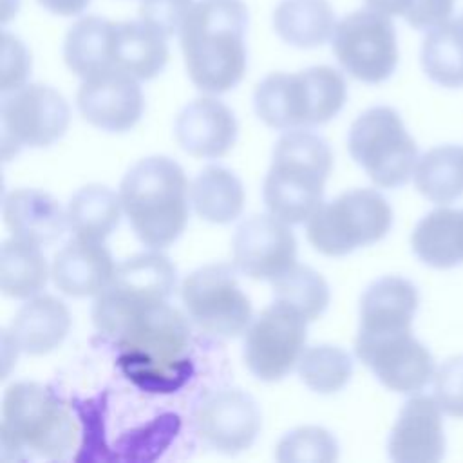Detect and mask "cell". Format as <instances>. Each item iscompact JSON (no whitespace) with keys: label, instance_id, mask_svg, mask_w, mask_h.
I'll return each instance as SVG.
<instances>
[{"label":"cell","instance_id":"6da1fadb","mask_svg":"<svg viewBox=\"0 0 463 463\" xmlns=\"http://www.w3.org/2000/svg\"><path fill=\"white\" fill-rule=\"evenodd\" d=\"M250 13L242 0H197L186 14L179 42L192 83L208 94H222L246 72V29Z\"/></svg>","mask_w":463,"mask_h":463},{"label":"cell","instance_id":"7a4b0ae2","mask_svg":"<svg viewBox=\"0 0 463 463\" xmlns=\"http://www.w3.org/2000/svg\"><path fill=\"white\" fill-rule=\"evenodd\" d=\"M116 342L121 371L141 389L172 392L190 378V324L168 302L134 317Z\"/></svg>","mask_w":463,"mask_h":463},{"label":"cell","instance_id":"3957f363","mask_svg":"<svg viewBox=\"0 0 463 463\" xmlns=\"http://www.w3.org/2000/svg\"><path fill=\"white\" fill-rule=\"evenodd\" d=\"M78 423L69 405L36 382L9 385L2 400L0 443L4 459H65L78 443Z\"/></svg>","mask_w":463,"mask_h":463},{"label":"cell","instance_id":"277c9868","mask_svg":"<svg viewBox=\"0 0 463 463\" xmlns=\"http://www.w3.org/2000/svg\"><path fill=\"white\" fill-rule=\"evenodd\" d=\"M188 197L183 168L165 156L137 161L119 186L121 206L134 233L152 250L170 246L184 232Z\"/></svg>","mask_w":463,"mask_h":463},{"label":"cell","instance_id":"5b68a950","mask_svg":"<svg viewBox=\"0 0 463 463\" xmlns=\"http://www.w3.org/2000/svg\"><path fill=\"white\" fill-rule=\"evenodd\" d=\"M331 166V148L320 136L304 128L286 132L275 145L264 179V203L269 213L288 224L307 221L322 204Z\"/></svg>","mask_w":463,"mask_h":463},{"label":"cell","instance_id":"8992f818","mask_svg":"<svg viewBox=\"0 0 463 463\" xmlns=\"http://www.w3.org/2000/svg\"><path fill=\"white\" fill-rule=\"evenodd\" d=\"M347 98L344 76L327 65L298 72H271L255 87L257 116L271 128L293 130L322 125L335 118Z\"/></svg>","mask_w":463,"mask_h":463},{"label":"cell","instance_id":"52a82bcc","mask_svg":"<svg viewBox=\"0 0 463 463\" xmlns=\"http://www.w3.org/2000/svg\"><path fill=\"white\" fill-rule=\"evenodd\" d=\"M175 286V268L159 251L137 253L116 266L110 282L96 295L92 322L103 335L116 338L139 313L163 304Z\"/></svg>","mask_w":463,"mask_h":463},{"label":"cell","instance_id":"ba28073f","mask_svg":"<svg viewBox=\"0 0 463 463\" xmlns=\"http://www.w3.org/2000/svg\"><path fill=\"white\" fill-rule=\"evenodd\" d=\"M391 224L392 210L385 197L373 188H356L320 204L307 219L306 233L317 251L342 257L382 241Z\"/></svg>","mask_w":463,"mask_h":463},{"label":"cell","instance_id":"9c48e42d","mask_svg":"<svg viewBox=\"0 0 463 463\" xmlns=\"http://www.w3.org/2000/svg\"><path fill=\"white\" fill-rule=\"evenodd\" d=\"M347 148L371 181L382 188L403 186L418 163V145L391 107L362 112L349 128Z\"/></svg>","mask_w":463,"mask_h":463},{"label":"cell","instance_id":"30bf717a","mask_svg":"<svg viewBox=\"0 0 463 463\" xmlns=\"http://www.w3.org/2000/svg\"><path fill=\"white\" fill-rule=\"evenodd\" d=\"M331 49L349 76L371 85L389 80L398 65L394 24L374 9H358L338 20Z\"/></svg>","mask_w":463,"mask_h":463},{"label":"cell","instance_id":"8fae6325","mask_svg":"<svg viewBox=\"0 0 463 463\" xmlns=\"http://www.w3.org/2000/svg\"><path fill=\"white\" fill-rule=\"evenodd\" d=\"M235 266L208 264L181 284V300L190 320L213 336H239L250 327L251 304L237 284Z\"/></svg>","mask_w":463,"mask_h":463},{"label":"cell","instance_id":"7c38bea8","mask_svg":"<svg viewBox=\"0 0 463 463\" xmlns=\"http://www.w3.org/2000/svg\"><path fill=\"white\" fill-rule=\"evenodd\" d=\"M71 119L65 98L52 87L29 83L4 94L0 107L2 154L7 161L20 146H49L58 141Z\"/></svg>","mask_w":463,"mask_h":463},{"label":"cell","instance_id":"4fadbf2b","mask_svg":"<svg viewBox=\"0 0 463 463\" xmlns=\"http://www.w3.org/2000/svg\"><path fill=\"white\" fill-rule=\"evenodd\" d=\"M306 317L293 306L275 300L250 324L244 338V364L264 382L284 378L304 351Z\"/></svg>","mask_w":463,"mask_h":463},{"label":"cell","instance_id":"5bb4252c","mask_svg":"<svg viewBox=\"0 0 463 463\" xmlns=\"http://www.w3.org/2000/svg\"><path fill=\"white\" fill-rule=\"evenodd\" d=\"M356 356L391 391L414 394L434 378L430 351L411 333L356 336Z\"/></svg>","mask_w":463,"mask_h":463},{"label":"cell","instance_id":"9a60e30c","mask_svg":"<svg viewBox=\"0 0 463 463\" xmlns=\"http://www.w3.org/2000/svg\"><path fill=\"white\" fill-rule=\"evenodd\" d=\"M192 425L197 438L222 454L251 447L260 429L255 400L239 389H222L204 396L194 409Z\"/></svg>","mask_w":463,"mask_h":463},{"label":"cell","instance_id":"2e32d148","mask_svg":"<svg viewBox=\"0 0 463 463\" xmlns=\"http://www.w3.org/2000/svg\"><path fill=\"white\" fill-rule=\"evenodd\" d=\"M297 241L288 222L273 213L241 222L233 237V266L255 280H275L297 262Z\"/></svg>","mask_w":463,"mask_h":463},{"label":"cell","instance_id":"e0dca14e","mask_svg":"<svg viewBox=\"0 0 463 463\" xmlns=\"http://www.w3.org/2000/svg\"><path fill=\"white\" fill-rule=\"evenodd\" d=\"M76 103L90 125L109 132L132 128L143 114V92L137 78L121 69H107L85 78Z\"/></svg>","mask_w":463,"mask_h":463},{"label":"cell","instance_id":"ac0fdd59","mask_svg":"<svg viewBox=\"0 0 463 463\" xmlns=\"http://www.w3.org/2000/svg\"><path fill=\"white\" fill-rule=\"evenodd\" d=\"M438 402L425 394L409 398L389 434L387 452L398 463H434L445 456L443 418Z\"/></svg>","mask_w":463,"mask_h":463},{"label":"cell","instance_id":"d6986e66","mask_svg":"<svg viewBox=\"0 0 463 463\" xmlns=\"http://www.w3.org/2000/svg\"><path fill=\"white\" fill-rule=\"evenodd\" d=\"M175 139L194 157H221L235 143L233 112L215 98L190 101L175 118Z\"/></svg>","mask_w":463,"mask_h":463},{"label":"cell","instance_id":"ffe728a7","mask_svg":"<svg viewBox=\"0 0 463 463\" xmlns=\"http://www.w3.org/2000/svg\"><path fill=\"white\" fill-rule=\"evenodd\" d=\"M116 271L103 241L76 237L54 255L51 275L54 286L71 297H90L105 289Z\"/></svg>","mask_w":463,"mask_h":463},{"label":"cell","instance_id":"44dd1931","mask_svg":"<svg viewBox=\"0 0 463 463\" xmlns=\"http://www.w3.org/2000/svg\"><path fill=\"white\" fill-rule=\"evenodd\" d=\"M418 304L420 295L411 280L396 275L374 280L360 300L358 335L382 336L411 331Z\"/></svg>","mask_w":463,"mask_h":463},{"label":"cell","instance_id":"7402d4cb","mask_svg":"<svg viewBox=\"0 0 463 463\" xmlns=\"http://www.w3.org/2000/svg\"><path fill=\"white\" fill-rule=\"evenodd\" d=\"M4 222L13 237L36 244L54 242L67 226V212L45 192L18 188L4 197Z\"/></svg>","mask_w":463,"mask_h":463},{"label":"cell","instance_id":"603a6c76","mask_svg":"<svg viewBox=\"0 0 463 463\" xmlns=\"http://www.w3.org/2000/svg\"><path fill=\"white\" fill-rule=\"evenodd\" d=\"M69 327L71 313L67 306L52 295H40L18 309L7 333L20 351L45 354L63 342Z\"/></svg>","mask_w":463,"mask_h":463},{"label":"cell","instance_id":"cb8c5ba5","mask_svg":"<svg viewBox=\"0 0 463 463\" xmlns=\"http://www.w3.org/2000/svg\"><path fill=\"white\" fill-rule=\"evenodd\" d=\"M166 40V36L143 20L116 22L112 36V65L137 80H152L168 61Z\"/></svg>","mask_w":463,"mask_h":463},{"label":"cell","instance_id":"d4e9b609","mask_svg":"<svg viewBox=\"0 0 463 463\" xmlns=\"http://www.w3.org/2000/svg\"><path fill=\"white\" fill-rule=\"evenodd\" d=\"M411 246L430 268L450 269L463 264V208L439 206L429 212L414 226Z\"/></svg>","mask_w":463,"mask_h":463},{"label":"cell","instance_id":"484cf974","mask_svg":"<svg viewBox=\"0 0 463 463\" xmlns=\"http://www.w3.org/2000/svg\"><path fill=\"white\" fill-rule=\"evenodd\" d=\"M279 38L298 49H313L331 40L336 27L327 0H280L271 14Z\"/></svg>","mask_w":463,"mask_h":463},{"label":"cell","instance_id":"4316f807","mask_svg":"<svg viewBox=\"0 0 463 463\" xmlns=\"http://www.w3.org/2000/svg\"><path fill=\"white\" fill-rule=\"evenodd\" d=\"M114 24L109 18L89 14L76 20L63 42V60L67 67L80 78L94 76L112 65V36Z\"/></svg>","mask_w":463,"mask_h":463},{"label":"cell","instance_id":"83f0119b","mask_svg":"<svg viewBox=\"0 0 463 463\" xmlns=\"http://www.w3.org/2000/svg\"><path fill=\"white\" fill-rule=\"evenodd\" d=\"M190 203L208 222L226 224L244 208V188L235 174L222 166H206L190 184Z\"/></svg>","mask_w":463,"mask_h":463},{"label":"cell","instance_id":"f1b7e54d","mask_svg":"<svg viewBox=\"0 0 463 463\" xmlns=\"http://www.w3.org/2000/svg\"><path fill=\"white\" fill-rule=\"evenodd\" d=\"M420 61L427 78L436 85L463 87V13L427 31Z\"/></svg>","mask_w":463,"mask_h":463},{"label":"cell","instance_id":"f546056e","mask_svg":"<svg viewBox=\"0 0 463 463\" xmlns=\"http://www.w3.org/2000/svg\"><path fill=\"white\" fill-rule=\"evenodd\" d=\"M47 260L40 244L18 237L7 239L0 250V289L11 298H31L45 288Z\"/></svg>","mask_w":463,"mask_h":463},{"label":"cell","instance_id":"4dcf8cb0","mask_svg":"<svg viewBox=\"0 0 463 463\" xmlns=\"http://www.w3.org/2000/svg\"><path fill=\"white\" fill-rule=\"evenodd\" d=\"M416 190L436 204H450L463 195V146L441 145L425 152L414 168Z\"/></svg>","mask_w":463,"mask_h":463},{"label":"cell","instance_id":"1f68e13d","mask_svg":"<svg viewBox=\"0 0 463 463\" xmlns=\"http://www.w3.org/2000/svg\"><path fill=\"white\" fill-rule=\"evenodd\" d=\"M119 194L103 184L80 188L67 204V226L76 237L105 241L119 224Z\"/></svg>","mask_w":463,"mask_h":463},{"label":"cell","instance_id":"d6a6232c","mask_svg":"<svg viewBox=\"0 0 463 463\" xmlns=\"http://www.w3.org/2000/svg\"><path fill=\"white\" fill-rule=\"evenodd\" d=\"M275 300L286 302L300 311L307 322L317 320L329 304V286L320 273L309 266L295 264L271 280Z\"/></svg>","mask_w":463,"mask_h":463},{"label":"cell","instance_id":"836d02e7","mask_svg":"<svg viewBox=\"0 0 463 463\" xmlns=\"http://www.w3.org/2000/svg\"><path fill=\"white\" fill-rule=\"evenodd\" d=\"M298 376L315 392L331 394L340 391L351 378V356L336 345H313L298 358Z\"/></svg>","mask_w":463,"mask_h":463},{"label":"cell","instance_id":"e575fe53","mask_svg":"<svg viewBox=\"0 0 463 463\" xmlns=\"http://www.w3.org/2000/svg\"><path fill=\"white\" fill-rule=\"evenodd\" d=\"M275 459L282 463H331L338 459V443L322 427H298L279 441Z\"/></svg>","mask_w":463,"mask_h":463},{"label":"cell","instance_id":"d590c367","mask_svg":"<svg viewBox=\"0 0 463 463\" xmlns=\"http://www.w3.org/2000/svg\"><path fill=\"white\" fill-rule=\"evenodd\" d=\"M434 400L454 418H463V354L447 358L434 373Z\"/></svg>","mask_w":463,"mask_h":463},{"label":"cell","instance_id":"8d00e7d4","mask_svg":"<svg viewBox=\"0 0 463 463\" xmlns=\"http://www.w3.org/2000/svg\"><path fill=\"white\" fill-rule=\"evenodd\" d=\"M194 0H141L139 18L170 38L179 34V29L190 13Z\"/></svg>","mask_w":463,"mask_h":463},{"label":"cell","instance_id":"74e56055","mask_svg":"<svg viewBox=\"0 0 463 463\" xmlns=\"http://www.w3.org/2000/svg\"><path fill=\"white\" fill-rule=\"evenodd\" d=\"M31 72V60L24 43L9 33L2 34V94L25 85Z\"/></svg>","mask_w":463,"mask_h":463},{"label":"cell","instance_id":"f35d334b","mask_svg":"<svg viewBox=\"0 0 463 463\" xmlns=\"http://www.w3.org/2000/svg\"><path fill=\"white\" fill-rule=\"evenodd\" d=\"M454 4L456 0H412L403 18L416 31H430L452 18Z\"/></svg>","mask_w":463,"mask_h":463},{"label":"cell","instance_id":"ab89813d","mask_svg":"<svg viewBox=\"0 0 463 463\" xmlns=\"http://www.w3.org/2000/svg\"><path fill=\"white\" fill-rule=\"evenodd\" d=\"M38 4L58 16H76L85 11L90 0H38Z\"/></svg>","mask_w":463,"mask_h":463},{"label":"cell","instance_id":"60d3db41","mask_svg":"<svg viewBox=\"0 0 463 463\" xmlns=\"http://www.w3.org/2000/svg\"><path fill=\"white\" fill-rule=\"evenodd\" d=\"M369 9L383 13L387 16H403L412 0H364Z\"/></svg>","mask_w":463,"mask_h":463}]
</instances>
